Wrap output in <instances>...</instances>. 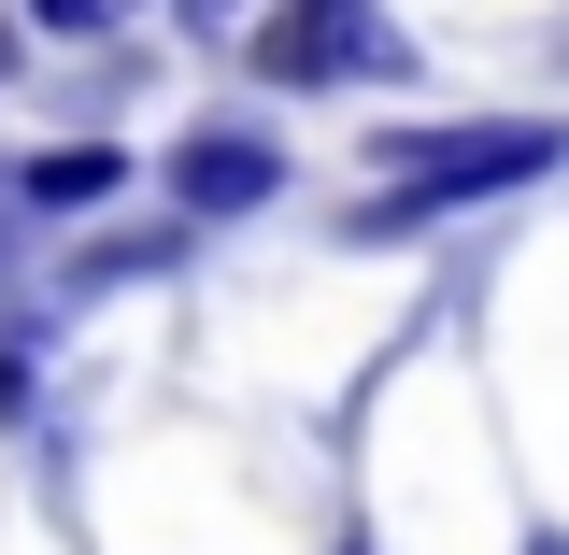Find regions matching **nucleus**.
<instances>
[{
  "label": "nucleus",
  "mask_w": 569,
  "mask_h": 555,
  "mask_svg": "<svg viewBox=\"0 0 569 555\" xmlns=\"http://www.w3.org/2000/svg\"><path fill=\"white\" fill-rule=\"evenodd\" d=\"M385 200H342V242H413L441 214H485L512 186H556L569 171V129L556 115H456V129H385L370 142Z\"/></svg>",
  "instance_id": "obj_1"
},
{
  "label": "nucleus",
  "mask_w": 569,
  "mask_h": 555,
  "mask_svg": "<svg viewBox=\"0 0 569 555\" xmlns=\"http://www.w3.org/2000/svg\"><path fill=\"white\" fill-rule=\"evenodd\" d=\"M129 186H142L129 142H43V157L0 171V214H29V228H86V214H114Z\"/></svg>",
  "instance_id": "obj_4"
},
{
  "label": "nucleus",
  "mask_w": 569,
  "mask_h": 555,
  "mask_svg": "<svg viewBox=\"0 0 569 555\" xmlns=\"http://www.w3.org/2000/svg\"><path fill=\"white\" fill-rule=\"evenodd\" d=\"M14 14H29V29H58V43H114L142 0H14Z\"/></svg>",
  "instance_id": "obj_5"
},
{
  "label": "nucleus",
  "mask_w": 569,
  "mask_h": 555,
  "mask_svg": "<svg viewBox=\"0 0 569 555\" xmlns=\"http://www.w3.org/2000/svg\"><path fill=\"white\" fill-rule=\"evenodd\" d=\"M242 71L284 86V100H313V86H385V71H413V43L385 29V0H257V14H242Z\"/></svg>",
  "instance_id": "obj_2"
},
{
  "label": "nucleus",
  "mask_w": 569,
  "mask_h": 555,
  "mask_svg": "<svg viewBox=\"0 0 569 555\" xmlns=\"http://www.w3.org/2000/svg\"><path fill=\"white\" fill-rule=\"evenodd\" d=\"M14 71H29V14H0V86H14Z\"/></svg>",
  "instance_id": "obj_6"
},
{
  "label": "nucleus",
  "mask_w": 569,
  "mask_h": 555,
  "mask_svg": "<svg viewBox=\"0 0 569 555\" xmlns=\"http://www.w3.org/2000/svg\"><path fill=\"white\" fill-rule=\"evenodd\" d=\"M157 186H171L186 228H257L299 171H284V129H257V115H200V129L157 157Z\"/></svg>",
  "instance_id": "obj_3"
}]
</instances>
